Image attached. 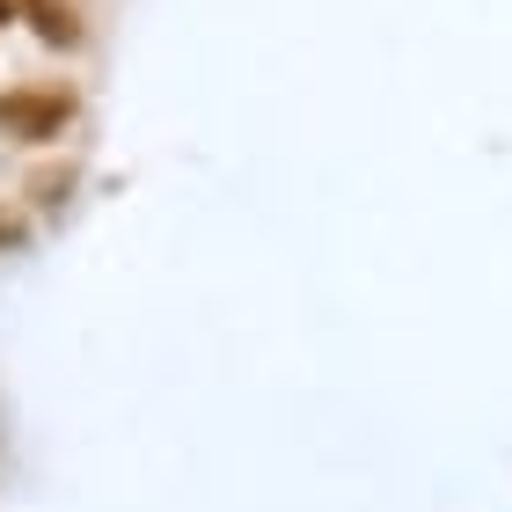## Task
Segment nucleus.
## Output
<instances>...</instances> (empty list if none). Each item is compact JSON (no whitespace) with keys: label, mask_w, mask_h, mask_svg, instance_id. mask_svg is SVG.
Listing matches in <instances>:
<instances>
[{"label":"nucleus","mask_w":512,"mask_h":512,"mask_svg":"<svg viewBox=\"0 0 512 512\" xmlns=\"http://www.w3.org/2000/svg\"><path fill=\"white\" fill-rule=\"evenodd\" d=\"M0 235H8V227H0Z\"/></svg>","instance_id":"4"},{"label":"nucleus","mask_w":512,"mask_h":512,"mask_svg":"<svg viewBox=\"0 0 512 512\" xmlns=\"http://www.w3.org/2000/svg\"><path fill=\"white\" fill-rule=\"evenodd\" d=\"M22 15H30V30L44 44H81V8L74 0H22Z\"/></svg>","instance_id":"2"},{"label":"nucleus","mask_w":512,"mask_h":512,"mask_svg":"<svg viewBox=\"0 0 512 512\" xmlns=\"http://www.w3.org/2000/svg\"><path fill=\"white\" fill-rule=\"evenodd\" d=\"M0 15H8V0H0Z\"/></svg>","instance_id":"3"},{"label":"nucleus","mask_w":512,"mask_h":512,"mask_svg":"<svg viewBox=\"0 0 512 512\" xmlns=\"http://www.w3.org/2000/svg\"><path fill=\"white\" fill-rule=\"evenodd\" d=\"M66 118H74L66 88H15V96H0V132L8 139H52Z\"/></svg>","instance_id":"1"}]
</instances>
